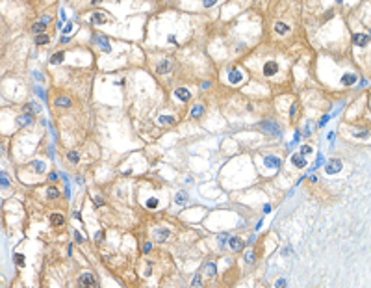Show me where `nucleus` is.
<instances>
[{"mask_svg":"<svg viewBox=\"0 0 371 288\" xmlns=\"http://www.w3.org/2000/svg\"><path fill=\"white\" fill-rule=\"evenodd\" d=\"M275 288H286V279H278L275 283Z\"/></svg>","mask_w":371,"mask_h":288,"instance_id":"58836bf2","label":"nucleus"},{"mask_svg":"<svg viewBox=\"0 0 371 288\" xmlns=\"http://www.w3.org/2000/svg\"><path fill=\"white\" fill-rule=\"evenodd\" d=\"M158 121H160L162 125H173L175 123V117H173V115H160Z\"/></svg>","mask_w":371,"mask_h":288,"instance_id":"393cba45","label":"nucleus"},{"mask_svg":"<svg viewBox=\"0 0 371 288\" xmlns=\"http://www.w3.org/2000/svg\"><path fill=\"white\" fill-rule=\"evenodd\" d=\"M352 136H356V138H368V136H369V132H368L366 128H364V130H362V128H358V130H354V132H352Z\"/></svg>","mask_w":371,"mask_h":288,"instance_id":"2f4dec72","label":"nucleus"},{"mask_svg":"<svg viewBox=\"0 0 371 288\" xmlns=\"http://www.w3.org/2000/svg\"><path fill=\"white\" fill-rule=\"evenodd\" d=\"M99 2H102V0H91V4H99Z\"/></svg>","mask_w":371,"mask_h":288,"instance_id":"864d4df0","label":"nucleus"},{"mask_svg":"<svg viewBox=\"0 0 371 288\" xmlns=\"http://www.w3.org/2000/svg\"><path fill=\"white\" fill-rule=\"evenodd\" d=\"M169 236H171V230H169V229H156V230H154L156 242H165Z\"/></svg>","mask_w":371,"mask_h":288,"instance_id":"0eeeda50","label":"nucleus"},{"mask_svg":"<svg viewBox=\"0 0 371 288\" xmlns=\"http://www.w3.org/2000/svg\"><path fill=\"white\" fill-rule=\"evenodd\" d=\"M167 41L173 43V45H176V37H175V36H167Z\"/></svg>","mask_w":371,"mask_h":288,"instance_id":"49530a36","label":"nucleus"},{"mask_svg":"<svg viewBox=\"0 0 371 288\" xmlns=\"http://www.w3.org/2000/svg\"><path fill=\"white\" fill-rule=\"evenodd\" d=\"M354 82H356V76H354L352 73H351V75L347 73V75H343V76H341V84H343V86H352Z\"/></svg>","mask_w":371,"mask_h":288,"instance_id":"f3484780","label":"nucleus"},{"mask_svg":"<svg viewBox=\"0 0 371 288\" xmlns=\"http://www.w3.org/2000/svg\"><path fill=\"white\" fill-rule=\"evenodd\" d=\"M2 186H4V188L8 186V179H6V173H2Z\"/></svg>","mask_w":371,"mask_h":288,"instance_id":"8fccbe9b","label":"nucleus"},{"mask_svg":"<svg viewBox=\"0 0 371 288\" xmlns=\"http://www.w3.org/2000/svg\"><path fill=\"white\" fill-rule=\"evenodd\" d=\"M228 80H230V84H239L243 80V75L238 69H230L228 71Z\"/></svg>","mask_w":371,"mask_h":288,"instance_id":"6e6552de","label":"nucleus"},{"mask_svg":"<svg viewBox=\"0 0 371 288\" xmlns=\"http://www.w3.org/2000/svg\"><path fill=\"white\" fill-rule=\"evenodd\" d=\"M150 249H152V244H145V246H143V253H150Z\"/></svg>","mask_w":371,"mask_h":288,"instance_id":"a18cd8bd","label":"nucleus"},{"mask_svg":"<svg viewBox=\"0 0 371 288\" xmlns=\"http://www.w3.org/2000/svg\"><path fill=\"white\" fill-rule=\"evenodd\" d=\"M78 286L80 288H95V277H93V273H82L78 277Z\"/></svg>","mask_w":371,"mask_h":288,"instance_id":"f257e3e1","label":"nucleus"},{"mask_svg":"<svg viewBox=\"0 0 371 288\" xmlns=\"http://www.w3.org/2000/svg\"><path fill=\"white\" fill-rule=\"evenodd\" d=\"M297 112V104H291V110H289V115H295Z\"/></svg>","mask_w":371,"mask_h":288,"instance_id":"09e8293b","label":"nucleus"},{"mask_svg":"<svg viewBox=\"0 0 371 288\" xmlns=\"http://www.w3.org/2000/svg\"><path fill=\"white\" fill-rule=\"evenodd\" d=\"M254 251L252 249H249V251H245V260H247V264H254Z\"/></svg>","mask_w":371,"mask_h":288,"instance_id":"c756f323","label":"nucleus"},{"mask_svg":"<svg viewBox=\"0 0 371 288\" xmlns=\"http://www.w3.org/2000/svg\"><path fill=\"white\" fill-rule=\"evenodd\" d=\"M206 273L210 277H213L215 273H217V266H215V262H208L206 264Z\"/></svg>","mask_w":371,"mask_h":288,"instance_id":"a878e982","label":"nucleus"},{"mask_svg":"<svg viewBox=\"0 0 371 288\" xmlns=\"http://www.w3.org/2000/svg\"><path fill=\"white\" fill-rule=\"evenodd\" d=\"M158 205H160V201H158L156 197H148V199L145 201V206H147V208H150V210L158 208Z\"/></svg>","mask_w":371,"mask_h":288,"instance_id":"aec40b11","label":"nucleus"},{"mask_svg":"<svg viewBox=\"0 0 371 288\" xmlns=\"http://www.w3.org/2000/svg\"><path fill=\"white\" fill-rule=\"evenodd\" d=\"M366 86H368V80H364V78H362V80H360V87H366Z\"/></svg>","mask_w":371,"mask_h":288,"instance_id":"603ef678","label":"nucleus"},{"mask_svg":"<svg viewBox=\"0 0 371 288\" xmlns=\"http://www.w3.org/2000/svg\"><path fill=\"white\" fill-rule=\"evenodd\" d=\"M202 285V281H201V273H197L195 277H193V288H199Z\"/></svg>","mask_w":371,"mask_h":288,"instance_id":"473e14b6","label":"nucleus"},{"mask_svg":"<svg viewBox=\"0 0 371 288\" xmlns=\"http://www.w3.org/2000/svg\"><path fill=\"white\" fill-rule=\"evenodd\" d=\"M291 164L295 165V167H299V169H303V167H306V156L301 154V152H297V154L291 156Z\"/></svg>","mask_w":371,"mask_h":288,"instance_id":"20e7f679","label":"nucleus"},{"mask_svg":"<svg viewBox=\"0 0 371 288\" xmlns=\"http://www.w3.org/2000/svg\"><path fill=\"white\" fill-rule=\"evenodd\" d=\"M352 43L356 47H366L369 43V36H366V34H354L352 36Z\"/></svg>","mask_w":371,"mask_h":288,"instance_id":"423d86ee","label":"nucleus"},{"mask_svg":"<svg viewBox=\"0 0 371 288\" xmlns=\"http://www.w3.org/2000/svg\"><path fill=\"white\" fill-rule=\"evenodd\" d=\"M243 246H245V244H243V240H241V238H238V236H232V238L228 240V247H230L232 251H241Z\"/></svg>","mask_w":371,"mask_h":288,"instance_id":"39448f33","label":"nucleus"},{"mask_svg":"<svg viewBox=\"0 0 371 288\" xmlns=\"http://www.w3.org/2000/svg\"><path fill=\"white\" fill-rule=\"evenodd\" d=\"M71 30H73V22H67V26L63 28V32H65V34H69Z\"/></svg>","mask_w":371,"mask_h":288,"instance_id":"c03bdc74","label":"nucleus"},{"mask_svg":"<svg viewBox=\"0 0 371 288\" xmlns=\"http://www.w3.org/2000/svg\"><path fill=\"white\" fill-rule=\"evenodd\" d=\"M73 234H74V240H76V242H78V244H82L83 240H85V238H83V234H80V232H78V230H74V232H73Z\"/></svg>","mask_w":371,"mask_h":288,"instance_id":"c9c22d12","label":"nucleus"},{"mask_svg":"<svg viewBox=\"0 0 371 288\" xmlns=\"http://www.w3.org/2000/svg\"><path fill=\"white\" fill-rule=\"evenodd\" d=\"M67 158H69V162H71V164H78V160H80V154H78L76 151H71V152L67 154Z\"/></svg>","mask_w":371,"mask_h":288,"instance_id":"cd10ccee","label":"nucleus"},{"mask_svg":"<svg viewBox=\"0 0 371 288\" xmlns=\"http://www.w3.org/2000/svg\"><path fill=\"white\" fill-rule=\"evenodd\" d=\"M13 260H15V264H17V266H22V264H24V257H22V255H19V253L13 257Z\"/></svg>","mask_w":371,"mask_h":288,"instance_id":"f704fd0d","label":"nucleus"},{"mask_svg":"<svg viewBox=\"0 0 371 288\" xmlns=\"http://www.w3.org/2000/svg\"><path fill=\"white\" fill-rule=\"evenodd\" d=\"M93 203H95V205H97V206H102V205H104L102 197H97V195H95V197H93Z\"/></svg>","mask_w":371,"mask_h":288,"instance_id":"a19ab883","label":"nucleus"},{"mask_svg":"<svg viewBox=\"0 0 371 288\" xmlns=\"http://www.w3.org/2000/svg\"><path fill=\"white\" fill-rule=\"evenodd\" d=\"M91 22H93V24H102V22H106V15L97 11V13L91 15Z\"/></svg>","mask_w":371,"mask_h":288,"instance_id":"dca6fc26","label":"nucleus"},{"mask_svg":"<svg viewBox=\"0 0 371 288\" xmlns=\"http://www.w3.org/2000/svg\"><path fill=\"white\" fill-rule=\"evenodd\" d=\"M48 179H50V180H56V179H58V173H54V171H52V173L48 175Z\"/></svg>","mask_w":371,"mask_h":288,"instance_id":"3c124183","label":"nucleus"},{"mask_svg":"<svg viewBox=\"0 0 371 288\" xmlns=\"http://www.w3.org/2000/svg\"><path fill=\"white\" fill-rule=\"evenodd\" d=\"M319 165H323V154H319V156H317V162H315V165H314V169H317Z\"/></svg>","mask_w":371,"mask_h":288,"instance_id":"79ce46f5","label":"nucleus"},{"mask_svg":"<svg viewBox=\"0 0 371 288\" xmlns=\"http://www.w3.org/2000/svg\"><path fill=\"white\" fill-rule=\"evenodd\" d=\"M45 24H46V22H35V24H34V32H35V34H43V32H45V28H46V26H45Z\"/></svg>","mask_w":371,"mask_h":288,"instance_id":"7c9ffc66","label":"nucleus"},{"mask_svg":"<svg viewBox=\"0 0 371 288\" xmlns=\"http://www.w3.org/2000/svg\"><path fill=\"white\" fill-rule=\"evenodd\" d=\"M32 121H34V117H32V114H28V112H26L24 115H21V117L17 119V123H19V125H22V126H26V125H30Z\"/></svg>","mask_w":371,"mask_h":288,"instance_id":"2eb2a0df","label":"nucleus"},{"mask_svg":"<svg viewBox=\"0 0 371 288\" xmlns=\"http://www.w3.org/2000/svg\"><path fill=\"white\" fill-rule=\"evenodd\" d=\"M48 41L50 39H48L46 34H37V37H35V45H46Z\"/></svg>","mask_w":371,"mask_h":288,"instance_id":"c85d7f7f","label":"nucleus"},{"mask_svg":"<svg viewBox=\"0 0 371 288\" xmlns=\"http://www.w3.org/2000/svg\"><path fill=\"white\" fill-rule=\"evenodd\" d=\"M35 93H37V95H39V97H41L43 101H45V91H43L41 87H39V86H37V87H35Z\"/></svg>","mask_w":371,"mask_h":288,"instance_id":"37998d69","label":"nucleus"},{"mask_svg":"<svg viewBox=\"0 0 371 288\" xmlns=\"http://www.w3.org/2000/svg\"><path fill=\"white\" fill-rule=\"evenodd\" d=\"M102 240H104V230L95 232V242H102Z\"/></svg>","mask_w":371,"mask_h":288,"instance_id":"4c0bfd02","label":"nucleus"},{"mask_svg":"<svg viewBox=\"0 0 371 288\" xmlns=\"http://www.w3.org/2000/svg\"><path fill=\"white\" fill-rule=\"evenodd\" d=\"M34 169H35L37 173H43V171H45V164H43V162H34Z\"/></svg>","mask_w":371,"mask_h":288,"instance_id":"72a5a7b5","label":"nucleus"},{"mask_svg":"<svg viewBox=\"0 0 371 288\" xmlns=\"http://www.w3.org/2000/svg\"><path fill=\"white\" fill-rule=\"evenodd\" d=\"M24 110H26V112H34V114H39V112H41V106H39L37 102H30V104H26V106H24Z\"/></svg>","mask_w":371,"mask_h":288,"instance_id":"412c9836","label":"nucleus"},{"mask_svg":"<svg viewBox=\"0 0 371 288\" xmlns=\"http://www.w3.org/2000/svg\"><path fill=\"white\" fill-rule=\"evenodd\" d=\"M275 30H277L280 36H284V34L289 32V26L286 24V22H277V24H275Z\"/></svg>","mask_w":371,"mask_h":288,"instance_id":"a211bd4d","label":"nucleus"},{"mask_svg":"<svg viewBox=\"0 0 371 288\" xmlns=\"http://www.w3.org/2000/svg\"><path fill=\"white\" fill-rule=\"evenodd\" d=\"M264 165L271 167V169H277V167H280V158H277V156H266L264 158Z\"/></svg>","mask_w":371,"mask_h":288,"instance_id":"1a4fd4ad","label":"nucleus"},{"mask_svg":"<svg viewBox=\"0 0 371 288\" xmlns=\"http://www.w3.org/2000/svg\"><path fill=\"white\" fill-rule=\"evenodd\" d=\"M336 2H341V0H336Z\"/></svg>","mask_w":371,"mask_h":288,"instance_id":"5fc2aeb1","label":"nucleus"},{"mask_svg":"<svg viewBox=\"0 0 371 288\" xmlns=\"http://www.w3.org/2000/svg\"><path fill=\"white\" fill-rule=\"evenodd\" d=\"M215 2H217V0H202V6H204V8H212Z\"/></svg>","mask_w":371,"mask_h":288,"instance_id":"ea45409f","label":"nucleus"},{"mask_svg":"<svg viewBox=\"0 0 371 288\" xmlns=\"http://www.w3.org/2000/svg\"><path fill=\"white\" fill-rule=\"evenodd\" d=\"M329 119H330V115H325V117H323V119H321V121H319V126H323V125L327 123V121H329Z\"/></svg>","mask_w":371,"mask_h":288,"instance_id":"de8ad7c7","label":"nucleus"},{"mask_svg":"<svg viewBox=\"0 0 371 288\" xmlns=\"http://www.w3.org/2000/svg\"><path fill=\"white\" fill-rule=\"evenodd\" d=\"M93 41H95V43H99V45L102 47L104 50H110V45L106 43V39H104V37H100V36H95V37H93Z\"/></svg>","mask_w":371,"mask_h":288,"instance_id":"bb28decb","label":"nucleus"},{"mask_svg":"<svg viewBox=\"0 0 371 288\" xmlns=\"http://www.w3.org/2000/svg\"><path fill=\"white\" fill-rule=\"evenodd\" d=\"M46 197H48V199H58V197H60V190H58L56 186H50V188L46 190Z\"/></svg>","mask_w":371,"mask_h":288,"instance_id":"6ab92c4d","label":"nucleus"},{"mask_svg":"<svg viewBox=\"0 0 371 288\" xmlns=\"http://www.w3.org/2000/svg\"><path fill=\"white\" fill-rule=\"evenodd\" d=\"M202 114H204V106H202V104H197V106L191 110V115H193V117H201Z\"/></svg>","mask_w":371,"mask_h":288,"instance_id":"b1692460","label":"nucleus"},{"mask_svg":"<svg viewBox=\"0 0 371 288\" xmlns=\"http://www.w3.org/2000/svg\"><path fill=\"white\" fill-rule=\"evenodd\" d=\"M310 152H312V147H310V145H303V147H301V154L306 156V154H310Z\"/></svg>","mask_w":371,"mask_h":288,"instance_id":"e433bc0d","label":"nucleus"},{"mask_svg":"<svg viewBox=\"0 0 371 288\" xmlns=\"http://www.w3.org/2000/svg\"><path fill=\"white\" fill-rule=\"evenodd\" d=\"M50 223L54 227H62L65 223V218H63L62 214H50Z\"/></svg>","mask_w":371,"mask_h":288,"instance_id":"ddd939ff","label":"nucleus"},{"mask_svg":"<svg viewBox=\"0 0 371 288\" xmlns=\"http://www.w3.org/2000/svg\"><path fill=\"white\" fill-rule=\"evenodd\" d=\"M260 130H264V132H267V134L280 136V128H278V125L273 123V121H262V123H260Z\"/></svg>","mask_w":371,"mask_h":288,"instance_id":"f03ea898","label":"nucleus"},{"mask_svg":"<svg viewBox=\"0 0 371 288\" xmlns=\"http://www.w3.org/2000/svg\"><path fill=\"white\" fill-rule=\"evenodd\" d=\"M56 106H60V108H69V106H71V101H69L67 97H58V99H56Z\"/></svg>","mask_w":371,"mask_h":288,"instance_id":"5701e85b","label":"nucleus"},{"mask_svg":"<svg viewBox=\"0 0 371 288\" xmlns=\"http://www.w3.org/2000/svg\"><path fill=\"white\" fill-rule=\"evenodd\" d=\"M156 71H158L160 75H167V73L171 71V62H169V60H162V62L156 65Z\"/></svg>","mask_w":371,"mask_h":288,"instance_id":"f8f14e48","label":"nucleus"},{"mask_svg":"<svg viewBox=\"0 0 371 288\" xmlns=\"http://www.w3.org/2000/svg\"><path fill=\"white\" fill-rule=\"evenodd\" d=\"M175 97H176V99H180V101H189L191 93H189L186 87H176V89H175Z\"/></svg>","mask_w":371,"mask_h":288,"instance_id":"9b49d317","label":"nucleus"},{"mask_svg":"<svg viewBox=\"0 0 371 288\" xmlns=\"http://www.w3.org/2000/svg\"><path fill=\"white\" fill-rule=\"evenodd\" d=\"M175 203H176L178 206H182V205L187 203V193H186L184 190H182V191H178V193L175 195Z\"/></svg>","mask_w":371,"mask_h":288,"instance_id":"4468645a","label":"nucleus"},{"mask_svg":"<svg viewBox=\"0 0 371 288\" xmlns=\"http://www.w3.org/2000/svg\"><path fill=\"white\" fill-rule=\"evenodd\" d=\"M325 171H327V175H334V173H340L341 171V160H330L329 164L325 165Z\"/></svg>","mask_w":371,"mask_h":288,"instance_id":"7ed1b4c3","label":"nucleus"},{"mask_svg":"<svg viewBox=\"0 0 371 288\" xmlns=\"http://www.w3.org/2000/svg\"><path fill=\"white\" fill-rule=\"evenodd\" d=\"M63 56H65L63 52H56V54H52V56H50V63H52V65H58V63H62V62H63Z\"/></svg>","mask_w":371,"mask_h":288,"instance_id":"4be33fe9","label":"nucleus"},{"mask_svg":"<svg viewBox=\"0 0 371 288\" xmlns=\"http://www.w3.org/2000/svg\"><path fill=\"white\" fill-rule=\"evenodd\" d=\"M277 71H278V65H277L275 62H267L266 65H264V75H266V76H273Z\"/></svg>","mask_w":371,"mask_h":288,"instance_id":"9d476101","label":"nucleus"}]
</instances>
